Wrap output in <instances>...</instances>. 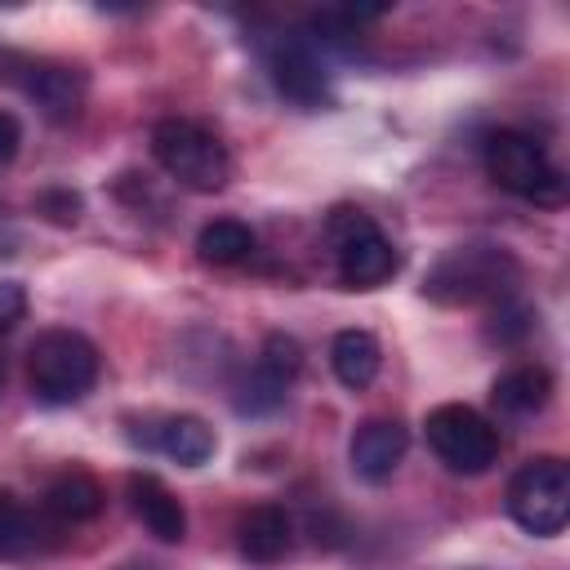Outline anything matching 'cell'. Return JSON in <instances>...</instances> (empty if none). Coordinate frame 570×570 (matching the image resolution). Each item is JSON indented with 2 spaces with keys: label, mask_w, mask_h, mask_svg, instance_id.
Masks as SVG:
<instances>
[{
  "label": "cell",
  "mask_w": 570,
  "mask_h": 570,
  "mask_svg": "<svg viewBox=\"0 0 570 570\" xmlns=\"http://www.w3.org/2000/svg\"><path fill=\"white\" fill-rule=\"evenodd\" d=\"M18 142H22V125H18V116L0 111V165L18 156Z\"/></svg>",
  "instance_id": "cb8c5ba5"
},
{
  "label": "cell",
  "mask_w": 570,
  "mask_h": 570,
  "mask_svg": "<svg viewBox=\"0 0 570 570\" xmlns=\"http://www.w3.org/2000/svg\"><path fill=\"white\" fill-rule=\"evenodd\" d=\"M517 281H521V263L503 245H454L428 267L423 294L441 307H476V303H508Z\"/></svg>",
  "instance_id": "6da1fadb"
},
{
  "label": "cell",
  "mask_w": 570,
  "mask_h": 570,
  "mask_svg": "<svg viewBox=\"0 0 570 570\" xmlns=\"http://www.w3.org/2000/svg\"><path fill=\"white\" fill-rule=\"evenodd\" d=\"M151 156L156 165L187 191H223L227 178H232V156L227 147L196 120H178V116H165L151 125Z\"/></svg>",
  "instance_id": "3957f363"
},
{
  "label": "cell",
  "mask_w": 570,
  "mask_h": 570,
  "mask_svg": "<svg viewBox=\"0 0 570 570\" xmlns=\"http://www.w3.org/2000/svg\"><path fill=\"white\" fill-rule=\"evenodd\" d=\"M423 436H428V450L450 472L481 476V472H490L499 463V428L481 410H472L463 401H445V405L428 410Z\"/></svg>",
  "instance_id": "8992f818"
},
{
  "label": "cell",
  "mask_w": 570,
  "mask_h": 570,
  "mask_svg": "<svg viewBox=\"0 0 570 570\" xmlns=\"http://www.w3.org/2000/svg\"><path fill=\"white\" fill-rule=\"evenodd\" d=\"M285 383L281 379H272L263 365H249L245 374H240V383H236V396H232V405H236V414H249V419H263V414H272V410H281V401H285Z\"/></svg>",
  "instance_id": "d6986e66"
},
{
  "label": "cell",
  "mask_w": 570,
  "mask_h": 570,
  "mask_svg": "<svg viewBox=\"0 0 570 570\" xmlns=\"http://www.w3.org/2000/svg\"><path fill=\"white\" fill-rule=\"evenodd\" d=\"M45 521L27 503H18L9 490H0V561L36 557L45 548Z\"/></svg>",
  "instance_id": "e0dca14e"
},
{
  "label": "cell",
  "mask_w": 570,
  "mask_h": 570,
  "mask_svg": "<svg viewBox=\"0 0 570 570\" xmlns=\"http://www.w3.org/2000/svg\"><path fill=\"white\" fill-rule=\"evenodd\" d=\"M102 503H107V494L89 472H62L58 481H49L40 508H45V517H53L62 525H80V521H94L102 512Z\"/></svg>",
  "instance_id": "9a60e30c"
},
{
  "label": "cell",
  "mask_w": 570,
  "mask_h": 570,
  "mask_svg": "<svg viewBox=\"0 0 570 570\" xmlns=\"http://www.w3.org/2000/svg\"><path fill=\"white\" fill-rule=\"evenodd\" d=\"M258 53H263V71L281 98H289L303 111L330 107V76L307 36H267Z\"/></svg>",
  "instance_id": "ba28073f"
},
{
  "label": "cell",
  "mask_w": 570,
  "mask_h": 570,
  "mask_svg": "<svg viewBox=\"0 0 570 570\" xmlns=\"http://www.w3.org/2000/svg\"><path fill=\"white\" fill-rule=\"evenodd\" d=\"M80 209H85V200L71 187H45L36 196V214H45L53 227H76L80 223Z\"/></svg>",
  "instance_id": "44dd1931"
},
{
  "label": "cell",
  "mask_w": 570,
  "mask_h": 570,
  "mask_svg": "<svg viewBox=\"0 0 570 570\" xmlns=\"http://www.w3.org/2000/svg\"><path fill=\"white\" fill-rule=\"evenodd\" d=\"M530 321H534L530 307H508V303H499L494 325H490V338H494V343H517V338L530 334Z\"/></svg>",
  "instance_id": "7402d4cb"
},
{
  "label": "cell",
  "mask_w": 570,
  "mask_h": 570,
  "mask_svg": "<svg viewBox=\"0 0 570 570\" xmlns=\"http://www.w3.org/2000/svg\"><path fill=\"white\" fill-rule=\"evenodd\" d=\"M289 543H294V521H289V512L276 508V503L249 508V512L240 517V525H236V548H240V557L254 561V566H276V561L289 552Z\"/></svg>",
  "instance_id": "4fadbf2b"
},
{
  "label": "cell",
  "mask_w": 570,
  "mask_h": 570,
  "mask_svg": "<svg viewBox=\"0 0 570 570\" xmlns=\"http://www.w3.org/2000/svg\"><path fill=\"white\" fill-rule=\"evenodd\" d=\"M120 570H165V566H156V561H125Z\"/></svg>",
  "instance_id": "d4e9b609"
},
{
  "label": "cell",
  "mask_w": 570,
  "mask_h": 570,
  "mask_svg": "<svg viewBox=\"0 0 570 570\" xmlns=\"http://www.w3.org/2000/svg\"><path fill=\"white\" fill-rule=\"evenodd\" d=\"M548 396H552V374H548L543 365H517V370L499 374L494 387H490L494 410H499V414H512V419L543 410Z\"/></svg>",
  "instance_id": "2e32d148"
},
{
  "label": "cell",
  "mask_w": 570,
  "mask_h": 570,
  "mask_svg": "<svg viewBox=\"0 0 570 570\" xmlns=\"http://www.w3.org/2000/svg\"><path fill=\"white\" fill-rule=\"evenodd\" d=\"M254 365H263L272 379H281V383L289 387V383L298 379V370H303V343H298L294 334H285V330H272V334L263 338Z\"/></svg>",
  "instance_id": "ffe728a7"
},
{
  "label": "cell",
  "mask_w": 570,
  "mask_h": 570,
  "mask_svg": "<svg viewBox=\"0 0 570 570\" xmlns=\"http://www.w3.org/2000/svg\"><path fill=\"white\" fill-rule=\"evenodd\" d=\"M330 365H334V379L352 392L370 387L379 379V365H383V347L370 330H338L334 343H330Z\"/></svg>",
  "instance_id": "5bb4252c"
},
{
  "label": "cell",
  "mask_w": 570,
  "mask_h": 570,
  "mask_svg": "<svg viewBox=\"0 0 570 570\" xmlns=\"http://www.w3.org/2000/svg\"><path fill=\"white\" fill-rule=\"evenodd\" d=\"M129 436L147 450L169 454L183 468H200L218 450V436L200 414H160V419H147V432H129Z\"/></svg>",
  "instance_id": "30bf717a"
},
{
  "label": "cell",
  "mask_w": 570,
  "mask_h": 570,
  "mask_svg": "<svg viewBox=\"0 0 570 570\" xmlns=\"http://www.w3.org/2000/svg\"><path fill=\"white\" fill-rule=\"evenodd\" d=\"M0 76L13 80L36 107L45 120L53 125H67L80 116V102H85V76L67 62H49V58H9L0 53Z\"/></svg>",
  "instance_id": "9c48e42d"
},
{
  "label": "cell",
  "mask_w": 570,
  "mask_h": 570,
  "mask_svg": "<svg viewBox=\"0 0 570 570\" xmlns=\"http://www.w3.org/2000/svg\"><path fill=\"white\" fill-rule=\"evenodd\" d=\"M508 517L539 539H552L570 521V468L557 454H539L508 481Z\"/></svg>",
  "instance_id": "52a82bcc"
},
{
  "label": "cell",
  "mask_w": 570,
  "mask_h": 570,
  "mask_svg": "<svg viewBox=\"0 0 570 570\" xmlns=\"http://www.w3.org/2000/svg\"><path fill=\"white\" fill-rule=\"evenodd\" d=\"M485 174L521 200H534V205L566 200V174L552 165L543 142H534L521 129H494L485 138Z\"/></svg>",
  "instance_id": "5b68a950"
},
{
  "label": "cell",
  "mask_w": 570,
  "mask_h": 570,
  "mask_svg": "<svg viewBox=\"0 0 570 570\" xmlns=\"http://www.w3.org/2000/svg\"><path fill=\"white\" fill-rule=\"evenodd\" d=\"M254 232L240 223V218H214V223H205L200 227V236H196V254L205 258V263H214V267H236V263H245L249 254H254Z\"/></svg>",
  "instance_id": "ac0fdd59"
},
{
  "label": "cell",
  "mask_w": 570,
  "mask_h": 570,
  "mask_svg": "<svg viewBox=\"0 0 570 570\" xmlns=\"http://www.w3.org/2000/svg\"><path fill=\"white\" fill-rule=\"evenodd\" d=\"M98 347L67 325L36 334L27 347V387L40 405H71L98 383Z\"/></svg>",
  "instance_id": "7a4b0ae2"
},
{
  "label": "cell",
  "mask_w": 570,
  "mask_h": 570,
  "mask_svg": "<svg viewBox=\"0 0 570 570\" xmlns=\"http://www.w3.org/2000/svg\"><path fill=\"white\" fill-rule=\"evenodd\" d=\"M125 494H129V508H134V517L142 521V530L151 539H160V543H183L187 539V512H183L178 494L156 472H129Z\"/></svg>",
  "instance_id": "8fae6325"
},
{
  "label": "cell",
  "mask_w": 570,
  "mask_h": 570,
  "mask_svg": "<svg viewBox=\"0 0 570 570\" xmlns=\"http://www.w3.org/2000/svg\"><path fill=\"white\" fill-rule=\"evenodd\" d=\"M405 445H410L405 423H396V419H365V423L352 432V445H347L352 472H356L361 481H387V476L401 468Z\"/></svg>",
  "instance_id": "7c38bea8"
},
{
  "label": "cell",
  "mask_w": 570,
  "mask_h": 570,
  "mask_svg": "<svg viewBox=\"0 0 570 570\" xmlns=\"http://www.w3.org/2000/svg\"><path fill=\"white\" fill-rule=\"evenodd\" d=\"M325 240H330L338 281H343L347 289H379V285L392 281L396 267H401L396 245H392V240L383 236V227H379L365 209H356V205L330 209V218H325Z\"/></svg>",
  "instance_id": "277c9868"
},
{
  "label": "cell",
  "mask_w": 570,
  "mask_h": 570,
  "mask_svg": "<svg viewBox=\"0 0 570 570\" xmlns=\"http://www.w3.org/2000/svg\"><path fill=\"white\" fill-rule=\"evenodd\" d=\"M27 316V289L22 281H0V330H13Z\"/></svg>",
  "instance_id": "603a6c76"
}]
</instances>
